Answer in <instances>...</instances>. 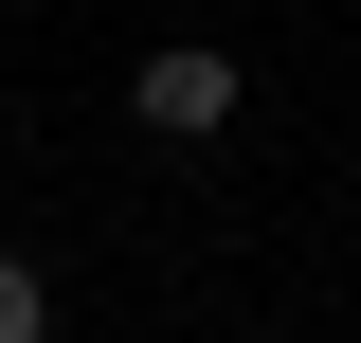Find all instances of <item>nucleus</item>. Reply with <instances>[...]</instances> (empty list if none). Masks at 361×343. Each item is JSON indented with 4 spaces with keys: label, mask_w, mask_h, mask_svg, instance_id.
<instances>
[{
    "label": "nucleus",
    "mask_w": 361,
    "mask_h": 343,
    "mask_svg": "<svg viewBox=\"0 0 361 343\" xmlns=\"http://www.w3.org/2000/svg\"><path fill=\"white\" fill-rule=\"evenodd\" d=\"M235 109H253V90H235V54H217V37H163V54L127 73V127H163V145H217Z\"/></svg>",
    "instance_id": "1"
},
{
    "label": "nucleus",
    "mask_w": 361,
    "mask_h": 343,
    "mask_svg": "<svg viewBox=\"0 0 361 343\" xmlns=\"http://www.w3.org/2000/svg\"><path fill=\"white\" fill-rule=\"evenodd\" d=\"M0 343H54V289H37V253H0Z\"/></svg>",
    "instance_id": "2"
}]
</instances>
